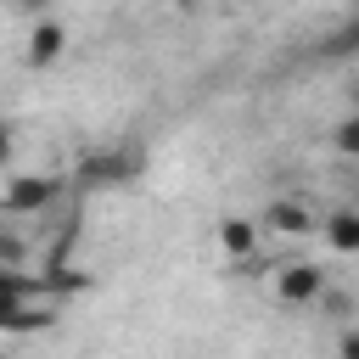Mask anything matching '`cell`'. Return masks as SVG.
<instances>
[{
    "label": "cell",
    "instance_id": "277c9868",
    "mask_svg": "<svg viewBox=\"0 0 359 359\" xmlns=\"http://www.w3.org/2000/svg\"><path fill=\"white\" fill-rule=\"evenodd\" d=\"M258 219H264L275 236H314V230H320V219H314V208H309L303 196H269Z\"/></svg>",
    "mask_w": 359,
    "mask_h": 359
},
{
    "label": "cell",
    "instance_id": "3957f363",
    "mask_svg": "<svg viewBox=\"0 0 359 359\" xmlns=\"http://www.w3.org/2000/svg\"><path fill=\"white\" fill-rule=\"evenodd\" d=\"M320 297H325V269H320L314 258H292V264L275 269V303H286V309H314Z\"/></svg>",
    "mask_w": 359,
    "mask_h": 359
},
{
    "label": "cell",
    "instance_id": "ba28073f",
    "mask_svg": "<svg viewBox=\"0 0 359 359\" xmlns=\"http://www.w3.org/2000/svg\"><path fill=\"white\" fill-rule=\"evenodd\" d=\"M320 56L325 62H342V56H359V11H348L325 39H320Z\"/></svg>",
    "mask_w": 359,
    "mask_h": 359
},
{
    "label": "cell",
    "instance_id": "9c48e42d",
    "mask_svg": "<svg viewBox=\"0 0 359 359\" xmlns=\"http://www.w3.org/2000/svg\"><path fill=\"white\" fill-rule=\"evenodd\" d=\"M45 292H50V297H73V292H90V269H67V264H50V269H45Z\"/></svg>",
    "mask_w": 359,
    "mask_h": 359
},
{
    "label": "cell",
    "instance_id": "8fae6325",
    "mask_svg": "<svg viewBox=\"0 0 359 359\" xmlns=\"http://www.w3.org/2000/svg\"><path fill=\"white\" fill-rule=\"evenodd\" d=\"M0 269H22V236L11 224L0 230Z\"/></svg>",
    "mask_w": 359,
    "mask_h": 359
},
{
    "label": "cell",
    "instance_id": "30bf717a",
    "mask_svg": "<svg viewBox=\"0 0 359 359\" xmlns=\"http://www.w3.org/2000/svg\"><path fill=\"white\" fill-rule=\"evenodd\" d=\"M331 146H337L342 157H359V107H353V112H348V118L331 129Z\"/></svg>",
    "mask_w": 359,
    "mask_h": 359
},
{
    "label": "cell",
    "instance_id": "5b68a950",
    "mask_svg": "<svg viewBox=\"0 0 359 359\" xmlns=\"http://www.w3.org/2000/svg\"><path fill=\"white\" fill-rule=\"evenodd\" d=\"M258 230H264V219H247V213H224V219H219V247H224V258L247 264V258L258 252Z\"/></svg>",
    "mask_w": 359,
    "mask_h": 359
},
{
    "label": "cell",
    "instance_id": "6da1fadb",
    "mask_svg": "<svg viewBox=\"0 0 359 359\" xmlns=\"http://www.w3.org/2000/svg\"><path fill=\"white\" fill-rule=\"evenodd\" d=\"M140 168H146V157L135 146H95L73 163V180L90 185V191H107V185H135Z\"/></svg>",
    "mask_w": 359,
    "mask_h": 359
},
{
    "label": "cell",
    "instance_id": "52a82bcc",
    "mask_svg": "<svg viewBox=\"0 0 359 359\" xmlns=\"http://www.w3.org/2000/svg\"><path fill=\"white\" fill-rule=\"evenodd\" d=\"M320 236L331 241V252H359V208H337L320 219Z\"/></svg>",
    "mask_w": 359,
    "mask_h": 359
},
{
    "label": "cell",
    "instance_id": "7c38bea8",
    "mask_svg": "<svg viewBox=\"0 0 359 359\" xmlns=\"http://www.w3.org/2000/svg\"><path fill=\"white\" fill-rule=\"evenodd\" d=\"M337 348H342V353H348V359H359V325H348V331H342V337H337Z\"/></svg>",
    "mask_w": 359,
    "mask_h": 359
},
{
    "label": "cell",
    "instance_id": "7a4b0ae2",
    "mask_svg": "<svg viewBox=\"0 0 359 359\" xmlns=\"http://www.w3.org/2000/svg\"><path fill=\"white\" fill-rule=\"evenodd\" d=\"M56 202H62V180H50V174H11L6 196H0V213L6 219H28V213H45Z\"/></svg>",
    "mask_w": 359,
    "mask_h": 359
},
{
    "label": "cell",
    "instance_id": "4fadbf2b",
    "mask_svg": "<svg viewBox=\"0 0 359 359\" xmlns=\"http://www.w3.org/2000/svg\"><path fill=\"white\" fill-rule=\"evenodd\" d=\"M11 6H17V11H28V17H45V6H50V0H11Z\"/></svg>",
    "mask_w": 359,
    "mask_h": 359
},
{
    "label": "cell",
    "instance_id": "8992f818",
    "mask_svg": "<svg viewBox=\"0 0 359 359\" xmlns=\"http://www.w3.org/2000/svg\"><path fill=\"white\" fill-rule=\"evenodd\" d=\"M62 50H67V28L56 17H39L28 34V67H50V62H62Z\"/></svg>",
    "mask_w": 359,
    "mask_h": 359
}]
</instances>
